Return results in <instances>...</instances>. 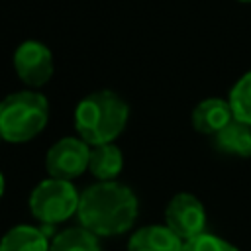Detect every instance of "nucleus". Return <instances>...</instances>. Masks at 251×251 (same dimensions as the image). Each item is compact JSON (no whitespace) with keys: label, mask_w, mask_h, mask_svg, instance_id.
I'll return each mask as SVG.
<instances>
[{"label":"nucleus","mask_w":251,"mask_h":251,"mask_svg":"<svg viewBox=\"0 0 251 251\" xmlns=\"http://www.w3.org/2000/svg\"><path fill=\"white\" fill-rule=\"evenodd\" d=\"M76 214L82 227L96 237L118 235L133 226L137 218V198L120 182H96L80 194Z\"/></svg>","instance_id":"1"},{"label":"nucleus","mask_w":251,"mask_h":251,"mask_svg":"<svg viewBox=\"0 0 251 251\" xmlns=\"http://www.w3.org/2000/svg\"><path fill=\"white\" fill-rule=\"evenodd\" d=\"M127 104L112 90H98L82 98L75 110V127L92 147L112 143L126 127Z\"/></svg>","instance_id":"2"},{"label":"nucleus","mask_w":251,"mask_h":251,"mask_svg":"<svg viewBox=\"0 0 251 251\" xmlns=\"http://www.w3.org/2000/svg\"><path fill=\"white\" fill-rule=\"evenodd\" d=\"M47 98L35 90H22L0 102V135L10 143L33 139L47 124Z\"/></svg>","instance_id":"3"},{"label":"nucleus","mask_w":251,"mask_h":251,"mask_svg":"<svg viewBox=\"0 0 251 251\" xmlns=\"http://www.w3.org/2000/svg\"><path fill=\"white\" fill-rule=\"evenodd\" d=\"M78 200L80 194L71 180L47 178L33 188L29 196V210L39 222L53 226L69 220L78 210Z\"/></svg>","instance_id":"4"},{"label":"nucleus","mask_w":251,"mask_h":251,"mask_svg":"<svg viewBox=\"0 0 251 251\" xmlns=\"http://www.w3.org/2000/svg\"><path fill=\"white\" fill-rule=\"evenodd\" d=\"M88 157V143H84L80 137H63L49 149L45 157V167L51 178L71 180L86 171Z\"/></svg>","instance_id":"5"},{"label":"nucleus","mask_w":251,"mask_h":251,"mask_svg":"<svg viewBox=\"0 0 251 251\" xmlns=\"http://www.w3.org/2000/svg\"><path fill=\"white\" fill-rule=\"evenodd\" d=\"M165 220L171 231H175L182 241H188L204 233L206 212H204L202 202L196 196L188 192H178L169 202L165 210Z\"/></svg>","instance_id":"6"},{"label":"nucleus","mask_w":251,"mask_h":251,"mask_svg":"<svg viewBox=\"0 0 251 251\" xmlns=\"http://www.w3.org/2000/svg\"><path fill=\"white\" fill-rule=\"evenodd\" d=\"M14 69L27 86H41L53 75L51 51L41 41H24L14 53Z\"/></svg>","instance_id":"7"},{"label":"nucleus","mask_w":251,"mask_h":251,"mask_svg":"<svg viewBox=\"0 0 251 251\" xmlns=\"http://www.w3.org/2000/svg\"><path fill=\"white\" fill-rule=\"evenodd\" d=\"M231 120H233L231 106L222 98H206L192 112L194 129L204 135H216Z\"/></svg>","instance_id":"8"},{"label":"nucleus","mask_w":251,"mask_h":251,"mask_svg":"<svg viewBox=\"0 0 251 251\" xmlns=\"http://www.w3.org/2000/svg\"><path fill=\"white\" fill-rule=\"evenodd\" d=\"M182 239L167 226H145L137 229L129 243V251H182Z\"/></svg>","instance_id":"9"},{"label":"nucleus","mask_w":251,"mask_h":251,"mask_svg":"<svg viewBox=\"0 0 251 251\" xmlns=\"http://www.w3.org/2000/svg\"><path fill=\"white\" fill-rule=\"evenodd\" d=\"M216 147L222 153L237 155V157H251V126L239 120H231L214 135Z\"/></svg>","instance_id":"10"},{"label":"nucleus","mask_w":251,"mask_h":251,"mask_svg":"<svg viewBox=\"0 0 251 251\" xmlns=\"http://www.w3.org/2000/svg\"><path fill=\"white\" fill-rule=\"evenodd\" d=\"M122 167H124V157L116 145L104 143V145H96L90 149L88 169L96 178H100V182L114 180L120 175Z\"/></svg>","instance_id":"11"},{"label":"nucleus","mask_w":251,"mask_h":251,"mask_svg":"<svg viewBox=\"0 0 251 251\" xmlns=\"http://www.w3.org/2000/svg\"><path fill=\"white\" fill-rule=\"evenodd\" d=\"M0 251H49V241L33 226H16L2 237Z\"/></svg>","instance_id":"12"},{"label":"nucleus","mask_w":251,"mask_h":251,"mask_svg":"<svg viewBox=\"0 0 251 251\" xmlns=\"http://www.w3.org/2000/svg\"><path fill=\"white\" fill-rule=\"evenodd\" d=\"M49 251H100L98 237L84 227H69L55 235Z\"/></svg>","instance_id":"13"},{"label":"nucleus","mask_w":251,"mask_h":251,"mask_svg":"<svg viewBox=\"0 0 251 251\" xmlns=\"http://www.w3.org/2000/svg\"><path fill=\"white\" fill-rule=\"evenodd\" d=\"M227 102L231 106L233 118L251 126V71L235 82Z\"/></svg>","instance_id":"14"},{"label":"nucleus","mask_w":251,"mask_h":251,"mask_svg":"<svg viewBox=\"0 0 251 251\" xmlns=\"http://www.w3.org/2000/svg\"><path fill=\"white\" fill-rule=\"evenodd\" d=\"M182 251H239V249L222 237H216L210 233H200V235L184 241Z\"/></svg>","instance_id":"15"},{"label":"nucleus","mask_w":251,"mask_h":251,"mask_svg":"<svg viewBox=\"0 0 251 251\" xmlns=\"http://www.w3.org/2000/svg\"><path fill=\"white\" fill-rule=\"evenodd\" d=\"M2 194H4V176L0 173V198H2Z\"/></svg>","instance_id":"16"},{"label":"nucleus","mask_w":251,"mask_h":251,"mask_svg":"<svg viewBox=\"0 0 251 251\" xmlns=\"http://www.w3.org/2000/svg\"><path fill=\"white\" fill-rule=\"evenodd\" d=\"M241 2H251V0H241Z\"/></svg>","instance_id":"17"},{"label":"nucleus","mask_w":251,"mask_h":251,"mask_svg":"<svg viewBox=\"0 0 251 251\" xmlns=\"http://www.w3.org/2000/svg\"><path fill=\"white\" fill-rule=\"evenodd\" d=\"M0 141H2V135H0Z\"/></svg>","instance_id":"18"}]
</instances>
